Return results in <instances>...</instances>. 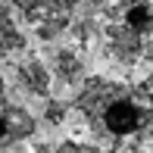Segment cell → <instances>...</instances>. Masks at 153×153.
<instances>
[{"mask_svg": "<svg viewBox=\"0 0 153 153\" xmlns=\"http://www.w3.org/2000/svg\"><path fill=\"white\" fill-rule=\"evenodd\" d=\"M6 103H10V100H6V85H3V78H0V109H3Z\"/></svg>", "mask_w": 153, "mask_h": 153, "instance_id": "obj_10", "label": "cell"}, {"mask_svg": "<svg viewBox=\"0 0 153 153\" xmlns=\"http://www.w3.org/2000/svg\"><path fill=\"white\" fill-rule=\"evenodd\" d=\"M25 50V31L6 0H0V62Z\"/></svg>", "mask_w": 153, "mask_h": 153, "instance_id": "obj_7", "label": "cell"}, {"mask_svg": "<svg viewBox=\"0 0 153 153\" xmlns=\"http://www.w3.org/2000/svg\"><path fill=\"white\" fill-rule=\"evenodd\" d=\"M50 72H53V78H56L59 85L75 88V91L91 78V75H88V66H85V56H81V50H75V47H53L50 50Z\"/></svg>", "mask_w": 153, "mask_h": 153, "instance_id": "obj_6", "label": "cell"}, {"mask_svg": "<svg viewBox=\"0 0 153 153\" xmlns=\"http://www.w3.org/2000/svg\"><path fill=\"white\" fill-rule=\"evenodd\" d=\"M103 19L100 50L109 62L134 69L153 62V3L150 0H94Z\"/></svg>", "mask_w": 153, "mask_h": 153, "instance_id": "obj_2", "label": "cell"}, {"mask_svg": "<svg viewBox=\"0 0 153 153\" xmlns=\"http://www.w3.org/2000/svg\"><path fill=\"white\" fill-rule=\"evenodd\" d=\"M66 119H69V106L62 100H47L44 103V122L50 125V128H59V125H66Z\"/></svg>", "mask_w": 153, "mask_h": 153, "instance_id": "obj_8", "label": "cell"}, {"mask_svg": "<svg viewBox=\"0 0 153 153\" xmlns=\"http://www.w3.org/2000/svg\"><path fill=\"white\" fill-rule=\"evenodd\" d=\"M25 25H31L41 41H56L62 31L72 28L75 13L85 0H6Z\"/></svg>", "mask_w": 153, "mask_h": 153, "instance_id": "obj_3", "label": "cell"}, {"mask_svg": "<svg viewBox=\"0 0 153 153\" xmlns=\"http://www.w3.org/2000/svg\"><path fill=\"white\" fill-rule=\"evenodd\" d=\"M53 153H119V150L100 147V144H94V141H62Z\"/></svg>", "mask_w": 153, "mask_h": 153, "instance_id": "obj_9", "label": "cell"}, {"mask_svg": "<svg viewBox=\"0 0 153 153\" xmlns=\"http://www.w3.org/2000/svg\"><path fill=\"white\" fill-rule=\"evenodd\" d=\"M38 131V119L19 103H6L0 109V150H13L16 144L34 137Z\"/></svg>", "mask_w": 153, "mask_h": 153, "instance_id": "obj_5", "label": "cell"}, {"mask_svg": "<svg viewBox=\"0 0 153 153\" xmlns=\"http://www.w3.org/2000/svg\"><path fill=\"white\" fill-rule=\"evenodd\" d=\"M75 116L94 144L119 153H141L153 144V91L91 75L75 91Z\"/></svg>", "mask_w": 153, "mask_h": 153, "instance_id": "obj_1", "label": "cell"}, {"mask_svg": "<svg viewBox=\"0 0 153 153\" xmlns=\"http://www.w3.org/2000/svg\"><path fill=\"white\" fill-rule=\"evenodd\" d=\"M13 78L16 88L28 97H41V100H50V85H53V72L41 56H22L13 69Z\"/></svg>", "mask_w": 153, "mask_h": 153, "instance_id": "obj_4", "label": "cell"}]
</instances>
